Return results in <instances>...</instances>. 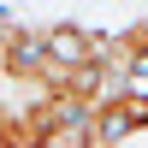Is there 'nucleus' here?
<instances>
[{
  "label": "nucleus",
  "mask_w": 148,
  "mask_h": 148,
  "mask_svg": "<svg viewBox=\"0 0 148 148\" xmlns=\"http://www.w3.org/2000/svg\"><path fill=\"white\" fill-rule=\"evenodd\" d=\"M42 53H47V71H71V65H83V59L113 53V42L95 36L89 24H42Z\"/></svg>",
  "instance_id": "1"
}]
</instances>
